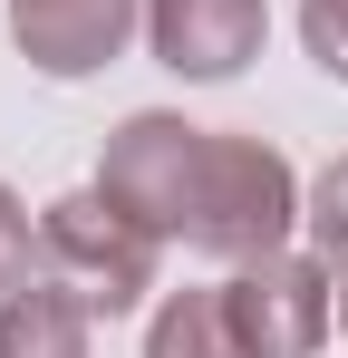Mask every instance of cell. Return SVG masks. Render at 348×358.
<instances>
[{"label":"cell","mask_w":348,"mask_h":358,"mask_svg":"<svg viewBox=\"0 0 348 358\" xmlns=\"http://www.w3.org/2000/svg\"><path fill=\"white\" fill-rule=\"evenodd\" d=\"M155 59L184 78H232L261 49V0H145Z\"/></svg>","instance_id":"5b68a950"},{"label":"cell","mask_w":348,"mask_h":358,"mask_svg":"<svg viewBox=\"0 0 348 358\" xmlns=\"http://www.w3.org/2000/svg\"><path fill=\"white\" fill-rule=\"evenodd\" d=\"M0 358H87V300L68 281H20L0 300Z\"/></svg>","instance_id":"8992f818"},{"label":"cell","mask_w":348,"mask_h":358,"mask_svg":"<svg viewBox=\"0 0 348 358\" xmlns=\"http://www.w3.org/2000/svg\"><path fill=\"white\" fill-rule=\"evenodd\" d=\"M300 39L329 78H348V0H300Z\"/></svg>","instance_id":"ba28073f"},{"label":"cell","mask_w":348,"mask_h":358,"mask_svg":"<svg viewBox=\"0 0 348 358\" xmlns=\"http://www.w3.org/2000/svg\"><path fill=\"white\" fill-rule=\"evenodd\" d=\"M10 29L49 78H87V68H107L126 49L136 0H10Z\"/></svg>","instance_id":"277c9868"},{"label":"cell","mask_w":348,"mask_h":358,"mask_svg":"<svg viewBox=\"0 0 348 358\" xmlns=\"http://www.w3.org/2000/svg\"><path fill=\"white\" fill-rule=\"evenodd\" d=\"M232 291V320H242V339H252V358H310L319 339H329V320H339V300H329V271L319 262H242V281H223Z\"/></svg>","instance_id":"3957f363"},{"label":"cell","mask_w":348,"mask_h":358,"mask_svg":"<svg viewBox=\"0 0 348 358\" xmlns=\"http://www.w3.org/2000/svg\"><path fill=\"white\" fill-rule=\"evenodd\" d=\"M29 252H39V242H29V213H20V194L0 184V300L29 281Z\"/></svg>","instance_id":"30bf717a"},{"label":"cell","mask_w":348,"mask_h":358,"mask_svg":"<svg viewBox=\"0 0 348 358\" xmlns=\"http://www.w3.org/2000/svg\"><path fill=\"white\" fill-rule=\"evenodd\" d=\"M145 358H252L242 339V320H232V291H174L155 310V329H145Z\"/></svg>","instance_id":"52a82bcc"},{"label":"cell","mask_w":348,"mask_h":358,"mask_svg":"<svg viewBox=\"0 0 348 358\" xmlns=\"http://www.w3.org/2000/svg\"><path fill=\"white\" fill-rule=\"evenodd\" d=\"M310 223H319V252H329V262H348V155L319 175V203H310Z\"/></svg>","instance_id":"9c48e42d"},{"label":"cell","mask_w":348,"mask_h":358,"mask_svg":"<svg viewBox=\"0 0 348 358\" xmlns=\"http://www.w3.org/2000/svg\"><path fill=\"white\" fill-rule=\"evenodd\" d=\"M97 184L126 213H145L155 233H184L213 262H271L290 213H300V184L271 145L213 136V126H184V117H126L107 136Z\"/></svg>","instance_id":"6da1fadb"},{"label":"cell","mask_w":348,"mask_h":358,"mask_svg":"<svg viewBox=\"0 0 348 358\" xmlns=\"http://www.w3.org/2000/svg\"><path fill=\"white\" fill-rule=\"evenodd\" d=\"M339 329H348V281H339Z\"/></svg>","instance_id":"8fae6325"},{"label":"cell","mask_w":348,"mask_h":358,"mask_svg":"<svg viewBox=\"0 0 348 358\" xmlns=\"http://www.w3.org/2000/svg\"><path fill=\"white\" fill-rule=\"evenodd\" d=\"M155 223L145 213H126L107 184L97 194H68L49 203V223H39V262H49V281L87 300V310H136V300L155 291Z\"/></svg>","instance_id":"7a4b0ae2"}]
</instances>
